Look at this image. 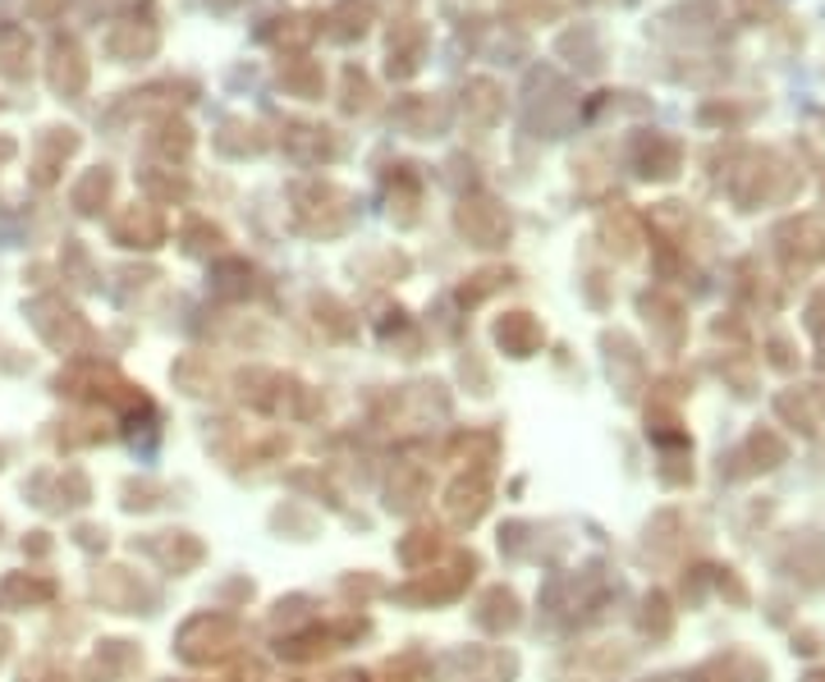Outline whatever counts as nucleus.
Segmentation results:
<instances>
[{"mask_svg": "<svg viewBox=\"0 0 825 682\" xmlns=\"http://www.w3.org/2000/svg\"><path fill=\"white\" fill-rule=\"evenodd\" d=\"M733 6H739V14L748 23H761V19H771L780 10V0H733Z\"/></svg>", "mask_w": 825, "mask_h": 682, "instance_id": "423d86ee", "label": "nucleus"}, {"mask_svg": "<svg viewBox=\"0 0 825 682\" xmlns=\"http://www.w3.org/2000/svg\"><path fill=\"white\" fill-rule=\"evenodd\" d=\"M422 55V28H394L390 38V70L394 74H413Z\"/></svg>", "mask_w": 825, "mask_h": 682, "instance_id": "f257e3e1", "label": "nucleus"}, {"mask_svg": "<svg viewBox=\"0 0 825 682\" xmlns=\"http://www.w3.org/2000/svg\"><path fill=\"white\" fill-rule=\"evenodd\" d=\"M285 23H289V28H275V38H281V42H289V46H303V42H308V38L317 33V28H313V19H303V14H289Z\"/></svg>", "mask_w": 825, "mask_h": 682, "instance_id": "20e7f679", "label": "nucleus"}, {"mask_svg": "<svg viewBox=\"0 0 825 682\" xmlns=\"http://www.w3.org/2000/svg\"><path fill=\"white\" fill-rule=\"evenodd\" d=\"M281 83L289 92H298V97H317V92H321V70L308 65V60H294V65L281 74Z\"/></svg>", "mask_w": 825, "mask_h": 682, "instance_id": "f03ea898", "label": "nucleus"}, {"mask_svg": "<svg viewBox=\"0 0 825 682\" xmlns=\"http://www.w3.org/2000/svg\"><path fill=\"white\" fill-rule=\"evenodd\" d=\"M330 38H340V42H349V38H362L367 33V10L362 6H345V10H335L330 14Z\"/></svg>", "mask_w": 825, "mask_h": 682, "instance_id": "7ed1b4c3", "label": "nucleus"}, {"mask_svg": "<svg viewBox=\"0 0 825 682\" xmlns=\"http://www.w3.org/2000/svg\"><path fill=\"white\" fill-rule=\"evenodd\" d=\"M345 97H349V102H345L349 110L367 106V97H372V83H367V78H362L358 70H349V74H345Z\"/></svg>", "mask_w": 825, "mask_h": 682, "instance_id": "39448f33", "label": "nucleus"}, {"mask_svg": "<svg viewBox=\"0 0 825 682\" xmlns=\"http://www.w3.org/2000/svg\"><path fill=\"white\" fill-rule=\"evenodd\" d=\"M211 6H221V10H230V6H239V0H211Z\"/></svg>", "mask_w": 825, "mask_h": 682, "instance_id": "0eeeda50", "label": "nucleus"}]
</instances>
